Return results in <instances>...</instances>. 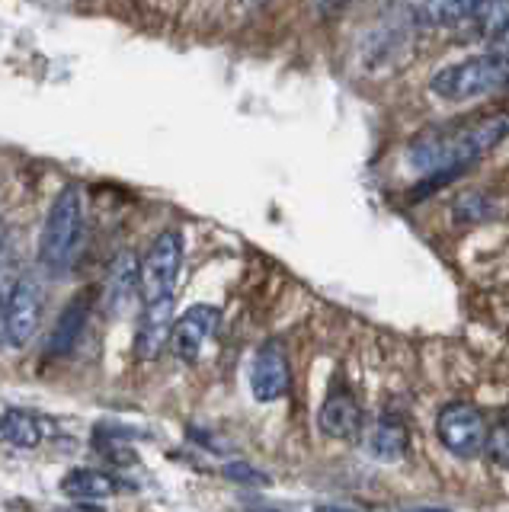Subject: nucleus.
Returning a JSON list of instances; mask_svg holds the SVG:
<instances>
[{"mask_svg": "<svg viewBox=\"0 0 509 512\" xmlns=\"http://www.w3.org/2000/svg\"><path fill=\"white\" fill-rule=\"evenodd\" d=\"M84 228V196L81 186L68 183L58 192L39 234V260L49 269H65L74 256L77 237Z\"/></svg>", "mask_w": 509, "mask_h": 512, "instance_id": "f03ea898", "label": "nucleus"}, {"mask_svg": "<svg viewBox=\"0 0 509 512\" xmlns=\"http://www.w3.org/2000/svg\"><path fill=\"white\" fill-rule=\"evenodd\" d=\"M314 512H359V509H349V506H317Z\"/></svg>", "mask_w": 509, "mask_h": 512, "instance_id": "4be33fe9", "label": "nucleus"}, {"mask_svg": "<svg viewBox=\"0 0 509 512\" xmlns=\"http://www.w3.org/2000/svg\"><path fill=\"white\" fill-rule=\"evenodd\" d=\"M452 215L461 224H477V221H487V218L497 215V208H493V199L487 196V192L471 189V192H461V196H458Z\"/></svg>", "mask_w": 509, "mask_h": 512, "instance_id": "dca6fc26", "label": "nucleus"}, {"mask_svg": "<svg viewBox=\"0 0 509 512\" xmlns=\"http://www.w3.org/2000/svg\"><path fill=\"white\" fill-rule=\"evenodd\" d=\"M410 448V432L407 423L397 416H381L375 432H372V455L378 461H401Z\"/></svg>", "mask_w": 509, "mask_h": 512, "instance_id": "4468645a", "label": "nucleus"}, {"mask_svg": "<svg viewBox=\"0 0 509 512\" xmlns=\"http://www.w3.org/2000/svg\"><path fill=\"white\" fill-rule=\"evenodd\" d=\"M292 372H289V356L279 340H266L250 365V391L260 404H273V400L289 394Z\"/></svg>", "mask_w": 509, "mask_h": 512, "instance_id": "0eeeda50", "label": "nucleus"}, {"mask_svg": "<svg viewBox=\"0 0 509 512\" xmlns=\"http://www.w3.org/2000/svg\"><path fill=\"white\" fill-rule=\"evenodd\" d=\"M317 426H321V432L330 439H353L362 429V407L356 394L349 391L343 381H337L327 391L321 413H317Z\"/></svg>", "mask_w": 509, "mask_h": 512, "instance_id": "1a4fd4ad", "label": "nucleus"}, {"mask_svg": "<svg viewBox=\"0 0 509 512\" xmlns=\"http://www.w3.org/2000/svg\"><path fill=\"white\" fill-rule=\"evenodd\" d=\"M221 474H225L231 484H241V487H269V484H273L266 471H260L257 464H250L244 458L228 461L225 468H221Z\"/></svg>", "mask_w": 509, "mask_h": 512, "instance_id": "6ab92c4d", "label": "nucleus"}, {"mask_svg": "<svg viewBox=\"0 0 509 512\" xmlns=\"http://www.w3.org/2000/svg\"><path fill=\"white\" fill-rule=\"evenodd\" d=\"M138 295V256L132 250H122L113 256L103 279V311L109 317L122 314Z\"/></svg>", "mask_w": 509, "mask_h": 512, "instance_id": "9b49d317", "label": "nucleus"}, {"mask_svg": "<svg viewBox=\"0 0 509 512\" xmlns=\"http://www.w3.org/2000/svg\"><path fill=\"white\" fill-rule=\"evenodd\" d=\"M260 512H273V509H260Z\"/></svg>", "mask_w": 509, "mask_h": 512, "instance_id": "393cba45", "label": "nucleus"}, {"mask_svg": "<svg viewBox=\"0 0 509 512\" xmlns=\"http://www.w3.org/2000/svg\"><path fill=\"white\" fill-rule=\"evenodd\" d=\"M468 23H474L481 36L497 39L500 32L509 26V4H497V0H493V4H474Z\"/></svg>", "mask_w": 509, "mask_h": 512, "instance_id": "f3484780", "label": "nucleus"}, {"mask_svg": "<svg viewBox=\"0 0 509 512\" xmlns=\"http://www.w3.org/2000/svg\"><path fill=\"white\" fill-rule=\"evenodd\" d=\"M170 330H173V298H161L145 304L138 320V333H135V356L138 359H157L170 343Z\"/></svg>", "mask_w": 509, "mask_h": 512, "instance_id": "9d476101", "label": "nucleus"}, {"mask_svg": "<svg viewBox=\"0 0 509 512\" xmlns=\"http://www.w3.org/2000/svg\"><path fill=\"white\" fill-rule=\"evenodd\" d=\"M506 87H509V80H506Z\"/></svg>", "mask_w": 509, "mask_h": 512, "instance_id": "a878e982", "label": "nucleus"}, {"mask_svg": "<svg viewBox=\"0 0 509 512\" xmlns=\"http://www.w3.org/2000/svg\"><path fill=\"white\" fill-rule=\"evenodd\" d=\"M0 439L13 448H36L42 439L39 420L29 410L10 407V410L0 413Z\"/></svg>", "mask_w": 509, "mask_h": 512, "instance_id": "2eb2a0df", "label": "nucleus"}, {"mask_svg": "<svg viewBox=\"0 0 509 512\" xmlns=\"http://www.w3.org/2000/svg\"><path fill=\"white\" fill-rule=\"evenodd\" d=\"M218 320L221 311L215 304H193L186 314H180L173 320V330H170V352L183 362H196L202 346L209 343V336L218 330Z\"/></svg>", "mask_w": 509, "mask_h": 512, "instance_id": "6e6552de", "label": "nucleus"}, {"mask_svg": "<svg viewBox=\"0 0 509 512\" xmlns=\"http://www.w3.org/2000/svg\"><path fill=\"white\" fill-rule=\"evenodd\" d=\"M474 4H423L413 7V13L423 16V23L429 26H461L471 20Z\"/></svg>", "mask_w": 509, "mask_h": 512, "instance_id": "a211bd4d", "label": "nucleus"}, {"mask_svg": "<svg viewBox=\"0 0 509 512\" xmlns=\"http://www.w3.org/2000/svg\"><path fill=\"white\" fill-rule=\"evenodd\" d=\"M0 250H4V228H0Z\"/></svg>", "mask_w": 509, "mask_h": 512, "instance_id": "b1692460", "label": "nucleus"}, {"mask_svg": "<svg viewBox=\"0 0 509 512\" xmlns=\"http://www.w3.org/2000/svg\"><path fill=\"white\" fill-rule=\"evenodd\" d=\"M484 452L490 455L493 464L509 471V420L497 423L493 429H487V442H484Z\"/></svg>", "mask_w": 509, "mask_h": 512, "instance_id": "aec40b11", "label": "nucleus"}, {"mask_svg": "<svg viewBox=\"0 0 509 512\" xmlns=\"http://www.w3.org/2000/svg\"><path fill=\"white\" fill-rule=\"evenodd\" d=\"M180 266H183V234L167 228L154 237V244L145 250V260L138 263V295L145 298V304L173 298Z\"/></svg>", "mask_w": 509, "mask_h": 512, "instance_id": "20e7f679", "label": "nucleus"}, {"mask_svg": "<svg viewBox=\"0 0 509 512\" xmlns=\"http://www.w3.org/2000/svg\"><path fill=\"white\" fill-rule=\"evenodd\" d=\"M436 436L455 458H477L487 442V420L471 404H445L436 416Z\"/></svg>", "mask_w": 509, "mask_h": 512, "instance_id": "39448f33", "label": "nucleus"}, {"mask_svg": "<svg viewBox=\"0 0 509 512\" xmlns=\"http://www.w3.org/2000/svg\"><path fill=\"white\" fill-rule=\"evenodd\" d=\"M61 493H68L71 500H81V503L106 500V496L116 493V480L93 468H74L61 480Z\"/></svg>", "mask_w": 509, "mask_h": 512, "instance_id": "ddd939ff", "label": "nucleus"}, {"mask_svg": "<svg viewBox=\"0 0 509 512\" xmlns=\"http://www.w3.org/2000/svg\"><path fill=\"white\" fill-rule=\"evenodd\" d=\"M42 317V285L36 279H17L4 298V340L13 349H23L36 340Z\"/></svg>", "mask_w": 509, "mask_h": 512, "instance_id": "423d86ee", "label": "nucleus"}, {"mask_svg": "<svg viewBox=\"0 0 509 512\" xmlns=\"http://www.w3.org/2000/svg\"><path fill=\"white\" fill-rule=\"evenodd\" d=\"M87 320H90V298L77 295L68 308L61 311V317L55 320L45 349H49L52 356H68V352L74 349V343L81 340V333L87 330Z\"/></svg>", "mask_w": 509, "mask_h": 512, "instance_id": "f8f14e48", "label": "nucleus"}, {"mask_svg": "<svg viewBox=\"0 0 509 512\" xmlns=\"http://www.w3.org/2000/svg\"><path fill=\"white\" fill-rule=\"evenodd\" d=\"M506 80H509V64L487 52L442 68L429 80V90L449 103H461V100H474V96L497 93Z\"/></svg>", "mask_w": 509, "mask_h": 512, "instance_id": "7ed1b4c3", "label": "nucleus"}, {"mask_svg": "<svg viewBox=\"0 0 509 512\" xmlns=\"http://www.w3.org/2000/svg\"><path fill=\"white\" fill-rule=\"evenodd\" d=\"M407 512H449V509H436V506H420V509H407Z\"/></svg>", "mask_w": 509, "mask_h": 512, "instance_id": "5701e85b", "label": "nucleus"}, {"mask_svg": "<svg viewBox=\"0 0 509 512\" xmlns=\"http://www.w3.org/2000/svg\"><path fill=\"white\" fill-rule=\"evenodd\" d=\"M490 55L509 64V26H506V29L500 32L497 39H490Z\"/></svg>", "mask_w": 509, "mask_h": 512, "instance_id": "412c9836", "label": "nucleus"}, {"mask_svg": "<svg viewBox=\"0 0 509 512\" xmlns=\"http://www.w3.org/2000/svg\"><path fill=\"white\" fill-rule=\"evenodd\" d=\"M506 135H509V112H490V116L458 122V125H436L410 144L407 160L420 173L439 176L436 180L439 186L465 167H471L474 160L490 154Z\"/></svg>", "mask_w": 509, "mask_h": 512, "instance_id": "f257e3e1", "label": "nucleus"}]
</instances>
